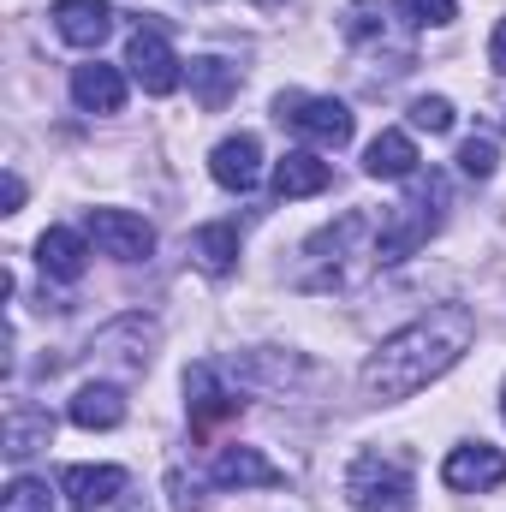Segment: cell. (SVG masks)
Instances as JSON below:
<instances>
[{
	"label": "cell",
	"mask_w": 506,
	"mask_h": 512,
	"mask_svg": "<svg viewBox=\"0 0 506 512\" xmlns=\"http://www.w3.org/2000/svg\"><path fill=\"white\" fill-rule=\"evenodd\" d=\"M471 340H477L471 304H435V310H423L417 322H405L399 334H387L376 352L364 358L358 387H364V399H376V405H399V399L423 393L429 382H441V376L471 352Z\"/></svg>",
	"instance_id": "cell-1"
},
{
	"label": "cell",
	"mask_w": 506,
	"mask_h": 512,
	"mask_svg": "<svg viewBox=\"0 0 506 512\" xmlns=\"http://www.w3.org/2000/svg\"><path fill=\"white\" fill-rule=\"evenodd\" d=\"M381 221L364 215V209H346L340 221H328L322 233H310L298 245V262H292V286L298 292H352L370 268H381Z\"/></svg>",
	"instance_id": "cell-2"
},
{
	"label": "cell",
	"mask_w": 506,
	"mask_h": 512,
	"mask_svg": "<svg viewBox=\"0 0 506 512\" xmlns=\"http://www.w3.org/2000/svg\"><path fill=\"white\" fill-rule=\"evenodd\" d=\"M447 203H453V191H447V173H411V191L381 215V268H393V262H405V256H417L435 233H441V221H447Z\"/></svg>",
	"instance_id": "cell-3"
},
{
	"label": "cell",
	"mask_w": 506,
	"mask_h": 512,
	"mask_svg": "<svg viewBox=\"0 0 506 512\" xmlns=\"http://www.w3.org/2000/svg\"><path fill=\"white\" fill-rule=\"evenodd\" d=\"M346 507L352 512H399L411 501V459L393 447H364L346 465Z\"/></svg>",
	"instance_id": "cell-4"
},
{
	"label": "cell",
	"mask_w": 506,
	"mask_h": 512,
	"mask_svg": "<svg viewBox=\"0 0 506 512\" xmlns=\"http://www.w3.org/2000/svg\"><path fill=\"white\" fill-rule=\"evenodd\" d=\"M274 120L292 126L316 149H346L352 143V108L340 96H304V90H280L274 96Z\"/></svg>",
	"instance_id": "cell-5"
},
{
	"label": "cell",
	"mask_w": 506,
	"mask_h": 512,
	"mask_svg": "<svg viewBox=\"0 0 506 512\" xmlns=\"http://www.w3.org/2000/svg\"><path fill=\"white\" fill-rule=\"evenodd\" d=\"M155 346H161V328L149 316H120L90 340V358H96V370H108L120 382H137L155 364Z\"/></svg>",
	"instance_id": "cell-6"
},
{
	"label": "cell",
	"mask_w": 506,
	"mask_h": 512,
	"mask_svg": "<svg viewBox=\"0 0 506 512\" xmlns=\"http://www.w3.org/2000/svg\"><path fill=\"white\" fill-rule=\"evenodd\" d=\"M126 72H131V84H137L143 96H173V90L185 84V60L173 54V42H167L155 24L131 30V42H126Z\"/></svg>",
	"instance_id": "cell-7"
},
{
	"label": "cell",
	"mask_w": 506,
	"mask_h": 512,
	"mask_svg": "<svg viewBox=\"0 0 506 512\" xmlns=\"http://www.w3.org/2000/svg\"><path fill=\"white\" fill-rule=\"evenodd\" d=\"M393 6L376 0H352L346 6V42L364 54V60H393V72H411V42H393Z\"/></svg>",
	"instance_id": "cell-8"
},
{
	"label": "cell",
	"mask_w": 506,
	"mask_h": 512,
	"mask_svg": "<svg viewBox=\"0 0 506 512\" xmlns=\"http://www.w3.org/2000/svg\"><path fill=\"white\" fill-rule=\"evenodd\" d=\"M84 233H90L96 251L114 256V262H149L155 256V227L143 215H131V209H90Z\"/></svg>",
	"instance_id": "cell-9"
},
{
	"label": "cell",
	"mask_w": 506,
	"mask_h": 512,
	"mask_svg": "<svg viewBox=\"0 0 506 512\" xmlns=\"http://www.w3.org/2000/svg\"><path fill=\"white\" fill-rule=\"evenodd\" d=\"M441 483L453 495H489L506 483V453L489 441H459L447 459H441Z\"/></svg>",
	"instance_id": "cell-10"
},
{
	"label": "cell",
	"mask_w": 506,
	"mask_h": 512,
	"mask_svg": "<svg viewBox=\"0 0 506 512\" xmlns=\"http://www.w3.org/2000/svg\"><path fill=\"white\" fill-rule=\"evenodd\" d=\"M185 411H191V429H215V423L239 417L245 399L221 382L215 364H191V370H185Z\"/></svg>",
	"instance_id": "cell-11"
},
{
	"label": "cell",
	"mask_w": 506,
	"mask_h": 512,
	"mask_svg": "<svg viewBox=\"0 0 506 512\" xmlns=\"http://www.w3.org/2000/svg\"><path fill=\"white\" fill-rule=\"evenodd\" d=\"M209 483L215 489H280L286 483V471L262 453V447H221L215 453V465H209Z\"/></svg>",
	"instance_id": "cell-12"
},
{
	"label": "cell",
	"mask_w": 506,
	"mask_h": 512,
	"mask_svg": "<svg viewBox=\"0 0 506 512\" xmlns=\"http://www.w3.org/2000/svg\"><path fill=\"white\" fill-rule=\"evenodd\" d=\"M209 173H215V185L221 191H256V179H262V143H256L251 131H239V137H221L215 149H209Z\"/></svg>",
	"instance_id": "cell-13"
},
{
	"label": "cell",
	"mask_w": 506,
	"mask_h": 512,
	"mask_svg": "<svg viewBox=\"0 0 506 512\" xmlns=\"http://www.w3.org/2000/svg\"><path fill=\"white\" fill-rule=\"evenodd\" d=\"M48 18H54L60 42H72V48H102L114 36V6L108 0H54Z\"/></svg>",
	"instance_id": "cell-14"
},
{
	"label": "cell",
	"mask_w": 506,
	"mask_h": 512,
	"mask_svg": "<svg viewBox=\"0 0 506 512\" xmlns=\"http://www.w3.org/2000/svg\"><path fill=\"white\" fill-rule=\"evenodd\" d=\"M126 78L131 72L108 66V60L72 66V102H78L84 114H120V108H126Z\"/></svg>",
	"instance_id": "cell-15"
},
{
	"label": "cell",
	"mask_w": 506,
	"mask_h": 512,
	"mask_svg": "<svg viewBox=\"0 0 506 512\" xmlns=\"http://www.w3.org/2000/svg\"><path fill=\"white\" fill-rule=\"evenodd\" d=\"M131 477L120 465H66L60 471V495H72L78 507H114V501H126Z\"/></svg>",
	"instance_id": "cell-16"
},
{
	"label": "cell",
	"mask_w": 506,
	"mask_h": 512,
	"mask_svg": "<svg viewBox=\"0 0 506 512\" xmlns=\"http://www.w3.org/2000/svg\"><path fill=\"white\" fill-rule=\"evenodd\" d=\"M36 268H42L48 280H60V286L84 280V268H90V233H72V227H48V233L36 239Z\"/></svg>",
	"instance_id": "cell-17"
},
{
	"label": "cell",
	"mask_w": 506,
	"mask_h": 512,
	"mask_svg": "<svg viewBox=\"0 0 506 512\" xmlns=\"http://www.w3.org/2000/svg\"><path fill=\"white\" fill-rule=\"evenodd\" d=\"M334 185V167L316 155V149H286L280 161H274V197L280 203H292V197H322Z\"/></svg>",
	"instance_id": "cell-18"
},
{
	"label": "cell",
	"mask_w": 506,
	"mask_h": 512,
	"mask_svg": "<svg viewBox=\"0 0 506 512\" xmlns=\"http://www.w3.org/2000/svg\"><path fill=\"white\" fill-rule=\"evenodd\" d=\"M66 417H72L78 429H120V423H126V387L120 382H84L72 393Z\"/></svg>",
	"instance_id": "cell-19"
},
{
	"label": "cell",
	"mask_w": 506,
	"mask_h": 512,
	"mask_svg": "<svg viewBox=\"0 0 506 512\" xmlns=\"http://www.w3.org/2000/svg\"><path fill=\"white\" fill-rule=\"evenodd\" d=\"M48 441H54V417H48L42 405L18 399V405L6 411V447H0V453H6L12 465H24V459H30V453H42Z\"/></svg>",
	"instance_id": "cell-20"
},
{
	"label": "cell",
	"mask_w": 506,
	"mask_h": 512,
	"mask_svg": "<svg viewBox=\"0 0 506 512\" xmlns=\"http://www.w3.org/2000/svg\"><path fill=\"white\" fill-rule=\"evenodd\" d=\"M191 262H197L203 274L227 280V274L239 268V227H233V221H209V227H197V233H191Z\"/></svg>",
	"instance_id": "cell-21"
},
{
	"label": "cell",
	"mask_w": 506,
	"mask_h": 512,
	"mask_svg": "<svg viewBox=\"0 0 506 512\" xmlns=\"http://www.w3.org/2000/svg\"><path fill=\"white\" fill-rule=\"evenodd\" d=\"M364 173H370V179H411V173H417V143H411V131H381L376 143L364 149Z\"/></svg>",
	"instance_id": "cell-22"
},
{
	"label": "cell",
	"mask_w": 506,
	"mask_h": 512,
	"mask_svg": "<svg viewBox=\"0 0 506 512\" xmlns=\"http://www.w3.org/2000/svg\"><path fill=\"white\" fill-rule=\"evenodd\" d=\"M191 96L215 114V108H227L233 102V90H239V66L233 60H215V54H203V60H191Z\"/></svg>",
	"instance_id": "cell-23"
},
{
	"label": "cell",
	"mask_w": 506,
	"mask_h": 512,
	"mask_svg": "<svg viewBox=\"0 0 506 512\" xmlns=\"http://www.w3.org/2000/svg\"><path fill=\"white\" fill-rule=\"evenodd\" d=\"M245 376L251 382H268V387H286L292 376H310V364L304 358H286L274 346H256V352H245Z\"/></svg>",
	"instance_id": "cell-24"
},
{
	"label": "cell",
	"mask_w": 506,
	"mask_h": 512,
	"mask_svg": "<svg viewBox=\"0 0 506 512\" xmlns=\"http://www.w3.org/2000/svg\"><path fill=\"white\" fill-rule=\"evenodd\" d=\"M393 18L405 30H441L459 18V0H393Z\"/></svg>",
	"instance_id": "cell-25"
},
{
	"label": "cell",
	"mask_w": 506,
	"mask_h": 512,
	"mask_svg": "<svg viewBox=\"0 0 506 512\" xmlns=\"http://www.w3.org/2000/svg\"><path fill=\"white\" fill-rule=\"evenodd\" d=\"M0 512H54V495L42 477H12L0 495Z\"/></svg>",
	"instance_id": "cell-26"
},
{
	"label": "cell",
	"mask_w": 506,
	"mask_h": 512,
	"mask_svg": "<svg viewBox=\"0 0 506 512\" xmlns=\"http://www.w3.org/2000/svg\"><path fill=\"white\" fill-rule=\"evenodd\" d=\"M495 167H501V149H495V137H465L459 143V173L465 179H495Z\"/></svg>",
	"instance_id": "cell-27"
},
{
	"label": "cell",
	"mask_w": 506,
	"mask_h": 512,
	"mask_svg": "<svg viewBox=\"0 0 506 512\" xmlns=\"http://www.w3.org/2000/svg\"><path fill=\"white\" fill-rule=\"evenodd\" d=\"M411 126L429 131V137L453 131V102H447V96H417V102H411Z\"/></svg>",
	"instance_id": "cell-28"
},
{
	"label": "cell",
	"mask_w": 506,
	"mask_h": 512,
	"mask_svg": "<svg viewBox=\"0 0 506 512\" xmlns=\"http://www.w3.org/2000/svg\"><path fill=\"white\" fill-rule=\"evenodd\" d=\"M167 495H173V512H197L203 507V495H197V483H185V471L167 477Z\"/></svg>",
	"instance_id": "cell-29"
},
{
	"label": "cell",
	"mask_w": 506,
	"mask_h": 512,
	"mask_svg": "<svg viewBox=\"0 0 506 512\" xmlns=\"http://www.w3.org/2000/svg\"><path fill=\"white\" fill-rule=\"evenodd\" d=\"M489 66H495V72L506 78V18L495 24V36H489Z\"/></svg>",
	"instance_id": "cell-30"
},
{
	"label": "cell",
	"mask_w": 506,
	"mask_h": 512,
	"mask_svg": "<svg viewBox=\"0 0 506 512\" xmlns=\"http://www.w3.org/2000/svg\"><path fill=\"white\" fill-rule=\"evenodd\" d=\"M18 209H24V179L6 173V215H18Z\"/></svg>",
	"instance_id": "cell-31"
},
{
	"label": "cell",
	"mask_w": 506,
	"mask_h": 512,
	"mask_svg": "<svg viewBox=\"0 0 506 512\" xmlns=\"http://www.w3.org/2000/svg\"><path fill=\"white\" fill-rule=\"evenodd\" d=\"M251 6H268V12H274V6H286V0H251Z\"/></svg>",
	"instance_id": "cell-32"
},
{
	"label": "cell",
	"mask_w": 506,
	"mask_h": 512,
	"mask_svg": "<svg viewBox=\"0 0 506 512\" xmlns=\"http://www.w3.org/2000/svg\"><path fill=\"white\" fill-rule=\"evenodd\" d=\"M78 512H90V507H78Z\"/></svg>",
	"instance_id": "cell-33"
},
{
	"label": "cell",
	"mask_w": 506,
	"mask_h": 512,
	"mask_svg": "<svg viewBox=\"0 0 506 512\" xmlns=\"http://www.w3.org/2000/svg\"><path fill=\"white\" fill-rule=\"evenodd\" d=\"M501 411H506V399H501Z\"/></svg>",
	"instance_id": "cell-34"
}]
</instances>
